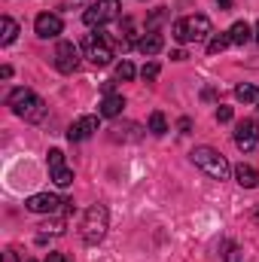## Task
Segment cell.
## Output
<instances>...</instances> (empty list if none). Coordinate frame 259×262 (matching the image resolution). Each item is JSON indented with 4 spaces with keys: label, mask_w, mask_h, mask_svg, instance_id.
I'll return each mask as SVG.
<instances>
[{
    "label": "cell",
    "mask_w": 259,
    "mask_h": 262,
    "mask_svg": "<svg viewBox=\"0 0 259 262\" xmlns=\"http://www.w3.org/2000/svg\"><path fill=\"white\" fill-rule=\"evenodd\" d=\"M217 122H232V107H223V104H220V110H217Z\"/></svg>",
    "instance_id": "obj_26"
},
{
    "label": "cell",
    "mask_w": 259,
    "mask_h": 262,
    "mask_svg": "<svg viewBox=\"0 0 259 262\" xmlns=\"http://www.w3.org/2000/svg\"><path fill=\"white\" fill-rule=\"evenodd\" d=\"M226 262H238V247L235 244H226Z\"/></svg>",
    "instance_id": "obj_27"
},
{
    "label": "cell",
    "mask_w": 259,
    "mask_h": 262,
    "mask_svg": "<svg viewBox=\"0 0 259 262\" xmlns=\"http://www.w3.org/2000/svg\"><path fill=\"white\" fill-rule=\"evenodd\" d=\"M34 31H37L40 40H55V37L64 31V21H61V15H55V12H40V15L34 18Z\"/></svg>",
    "instance_id": "obj_9"
},
{
    "label": "cell",
    "mask_w": 259,
    "mask_h": 262,
    "mask_svg": "<svg viewBox=\"0 0 259 262\" xmlns=\"http://www.w3.org/2000/svg\"><path fill=\"white\" fill-rule=\"evenodd\" d=\"M43 262H67V259H64V253H46Z\"/></svg>",
    "instance_id": "obj_28"
},
{
    "label": "cell",
    "mask_w": 259,
    "mask_h": 262,
    "mask_svg": "<svg viewBox=\"0 0 259 262\" xmlns=\"http://www.w3.org/2000/svg\"><path fill=\"white\" fill-rule=\"evenodd\" d=\"M122 110H125V98H122V95H104V101H101V107H98V116L116 119Z\"/></svg>",
    "instance_id": "obj_14"
},
{
    "label": "cell",
    "mask_w": 259,
    "mask_h": 262,
    "mask_svg": "<svg viewBox=\"0 0 259 262\" xmlns=\"http://www.w3.org/2000/svg\"><path fill=\"white\" fill-rule=\"evenodd\" d=\"M110 229V213L104 204H92L82 216V241L85 244H101Z\"/></svg>",
    "instance_id": "obj_4"
},
{
    "label": "cell",
    "mask_w": 259,
    "mask_h": 262,
    "mask_svg": "<svg viewBox=\"0 0 259 262\" xmlns=\"http://www.w3.org/2000/svg\"><path fill=\"white\" fill-rule=\"evenodd\" d=\"M229 40H232L235 46H244L247 40H253V28H250L247 21H235V25L229 28Z\"/></svg>",
    "instance_id": "obj_17"
},
{
    "label": "cell",
    "mask_w": 259,
    "mask_h": 262,
    "mask_svg": "<svg viewBox=\"0 0 259 262\" xmlns=\"http://www.w3.org/2000/svg\"><path fill=\"white\" fill-rule=\"evenodd\" d=\"M168 18V12H165V6H159L153 15H149V21H146V31H159V25Z\"/></svg>",
    "instance_id": "obj_23"
},
{
    "label": "cell",
    "mask_w": 259,
    "mask_h": 262,
    "mask_svg": "<svg viewBox=\"0 0 259 262\" xmlns=\"http://www.w3.org/2000/svg\"><path fill=\"white\" fill-rule=\"evenodd\" d=\"M159 70H162V67H159V61H146V64L140 67V76H143L146 82H153V79L159 76Z\"/></svg>",
    "instance_id": "obj_24"
},
{
    "label": "cell",
    "mask_w": 259,
    "mask_h": 262,
    "mask_svg": "<svg viewBox=\"0 0 259 262\" xmlns=\"http://www.w3.org/2000/svg\"><path fill=\"white\" fill-rule=\"evenodd\" d=\"M64 201L67 198H58V195H52V192H37V195H31L25 201V207L31 213H58Z\"/></svg>",
    "instance_id": "obj_10"
},
{
    "label": "cell",
    "mask_w": 259,
    "mask_h": 262,
    "mask_svg": "<svg viewBox=\"0 0 259 262\" xmlns=\"http://www.w3.org/2000/svg\"><path fill=\"white\" fill-rule=\"evenodd\" d=\"M253 220H256V223H259V210H253Z\"/></svg>",
    "instance_id": "obj_35"
},
{
    "label": "cell",
    "mask_w": 259,
    "mask_h": 262,
    "mask_svg": "<svg viewBox=\"0 0 259 262\" xmlns=\"http://www.w3.org/2000/svg\"><path fill=\"white\" fill-rule=\"evenodd\" d=\"M119 15H122V3H119V0H95V3L85 6L82 21H85L89 28H104V25L116 21Z\"/></svg>",
    "instance_id": "obj_5"
},
{
    "label": "cell",
    "mask_w": 259,
    "mask_h": 262,
    "mask_svg": "<svg viewBox=\"0 0 259 262\" xmlns=\"http://www.w3.org/2000/svg\"><path fill=\"white\" fill-rule=\"evenodd\" d=\"M168 131V119H165V113L162 110H156V113H149V134H156V137H162Z\"/></svg>",
    "instance_id": "obj_19"
},
{
    "label": "cell",
    "mask_w": 259,
    "mask_h": 262,
    "mask_svg": "<svg viewBox=\"0 0 259 262\" xmlns=\"http://www.w3.org/2000/svg\"><path fill=\"white\" fill-rule=\"evenodd\" d=\"M0 76H3V79H9V76H12V67L3 64V67H0Z\"/></svg>",
    "instance_id": "obj_31"
},
{
    "label": "cell",
    "mask_w": 259,
    "mask_h": 262,
    "mask_svg": "<svg viewBox=\"0 0 259 262\" xmlns=\"http://www.w3.org/2000/svg\"><path fill=\"white\" fill-rule=\"evenodd\" d=\"M6 107L25 122H40L46 116V101L31 89H12L9 98H6Z\"/></svg>",
    "instance_id": "obj_1"
},
{
    "label": "cell",
    "mask_w": 259,
    "mask_h": 262,
    "mask_svg": "<svg viewBox=\"0 0 259 262\" xmlns=\"http://www.w3.org/2000/svg\"><path fill=\"white\" fill-rule=\"evenodd\" d=\"M140 137H143V128H140V125H134V122H128L125 128H122V125H116V128L110 131V140H116V143H119V140H122V143H128V140H140Z\"/></svg>",
    "instance_id": "obj_15"
},
{
    "label": "cell",
    "mask_w": 259,
    "mask_h": 262,
    "mask_svg": "<svg viewBox=\"0 0 259 262\" xmlns=\"http://www.w3.org/2000/svg\"><path fill=\"white\" fill-rule=\"evenodd\" d=\"M6 262H15V250H6Z\"/></svg>",
    "instance_id": "obj_33"
},
{
    "label": "cell",
    "mask_w": 259,
    "mask_h": 262,
    "mask_svg": "<svg viewBox=\"0 0 259 262\" xmlns=\"http://www.w3.org/2000/svg\"><path fill=\"white\" fill-rule=\"evenodd\" d=\"M256 104H259V101H256ZM256 110H259V107H256Z\"/></svg>",
    "instance_id": "obj_36"
},
{
    "label": "cell",
    "mask_w": 259,
    "mask_h": 262,
    "mask_svg": "<svg viewBox=\"0 0 259 262\" xmlns=\"http://www.w3.org/2000/svg\"><path fill=\"white\" fill-rule=\"evenodd\" d=\"M15 37H18V25H15L9 15H3V37H0V43H3V46H9Z\"/></svg>",
    "instance_id": "obj_20"
},
{
    "label": "cell",
    "mask_w": 259,
    "mask_h": 262,
    "mask_svg": "<svg viewBox=\"0 0 259 262\" xmlns=\"http://www.w3.org/2000/svg\"><path fill=\"white\" fill-rule=\"evenodd\" d=\"M31 262H34V259H31Z\"/></svg>",
    "instance_id": "obj_37"
},
{
    "label": "cell",
    "mask_w": 259,
    "mask_h": 262,
    "mask_svg": "<svg viewBox=\"0 0 259 262\" xmlns=\"http://www.w3.org/2000/svg\"><path fill=\"white\" fill-rule=\"evenodd\" d=\"M253 40H256V43H259V25H256V28H253Z\"/></svg>",
    "instance_id": "obj_34"
},
{
    "label": "cell",
    "mask_w": 259,
    "mask_h": 262,
    "mask_svg": "<svg viewBox=\"0 0 259 262\" xmlns=\"http://www.w3.org/2000/svg\"><path fill=\"white\" fill-rule=\"evenodd\" d=\"M256 143H259V122L256 119H244V122H238V128H235V146L244 149V152H250Z\"/></svg>",
    "instance_id": "obj_11"
},
{
    "label": "cell",
    "mask_w": 259,
    "mask_h": 262,
    "mask_svg": "<svg viewBox=\"0 0 259 262\" xmlns=\"http://www.w3.org/2000/svg\"><path fill=\"white\" fill-rule=\"evenodd\" d=\"M46 165H49V177H52V183H55V186L67 189V186L73 183V171L67 168L64 152H61V149H49V156H46Z\"/></svg>",
    "instance_id": "obj_7"
},
{
    "label": "cell",
    "mask_w": 259,
    "mask_h": 262,
    "mask_svg": "<svg viewBox=\"0 0 259 262\" xmlns=\"http://www.w3.org/2000/svg\"><path fill=\"white\" fill-rule=\"evenodd\" d=\"M95 131H98V116H79V119L67 128V140H70V143H79V140H89Z\"/></svg>",
    "instance_id": "obj_12"
},
{
    "label": "cell",
    "mask_w": 259,
    "mask_h": 262,
    "mask_svg": "<svg viewBox=\"0 0 259 262\" xmlns=\"http://www.w3.org/2000/svg\"><path fill=\"white\" fill-rule=\"evenodd\" d=\"M79 67V46L70 43V40H61L55 46V70L58 73H73Z\"/></svg>",
    "instance_id": "obj_8"
},
{
    "label": "cell",
    "mask_w": 259,
    "mask_h": 262,
    "mask_svg": "<svg viewBox=\"0 0 259 262\" xmlns=\"http://www.w3.org/2000/svg\"><path fill=\"white\" fill-rule=\"evenodd\" d=\"M162 46H165V37H162L159 31H146V34L137 40V49H140V55H146V58L159 55V52H162Z\"/></svg>",
    "instance_id": "obj_13"
},
{
    "label": "cell",
    "mask_w": 259,
    "mask_h": 262,
    "mask_svg": "<svg viewBox=\"0 0 259 262\" xmlns=\"http://www.w3.org/2000/svg\"><path fill=\"white\" fill-rule=\"evenodd\" d=\"M79 6H85V0H61V3H58V9H64V12H73V9H79Z\"/></svg>",
    "instance_id": "obj_25"
},
{
    "label": "cell",
    "mask_w": 259,
    "mask_h": 262,
    "mask_svg": "<svg viewBox=\"0 0 259 262\" xmlns=\"http://www.w3.org/2000/svg\"><path fill=\"white\" fill-rule=\"evenodd\" d=\"M177 128H180V134H189L192 122H189V119H180V122H177Z\"/></svg>",
    "instance_id": "obj_29"
},
{
    "label": "cell",
    "mask_w": 259,
    "mask_h": 262,
    "mask_svg": "<svg viewBox=\"0 0 259 262\" xmlns=\"http://www.w3.org/2000/svg\"><path fill=\"white\" fill-rule=\"evenodd\" d=\"M171 61H186V52H183V49H174V52H171Z\"/></svg>",
    "instance_id": "obj_30"
},
{
    "label": "cell",
    "mask_w": 259,
    "mask_h": 262,
    "mask_svg": "<svg viewBox=\"0 0 259 262\" xmlns=\"http://www.w3.org/2000/svg\"><path fill=\"white\" fill-rule=\"evenodd\" d=\"M235 180H238L244 189H256L259 186V171L250 168V165H238V168H235Z\"/></svg>",
    "instance_id": "obj_16"
},
{
    "label": "cell",
    "mask_w": 259,
    "mask_h": 262,
    "mask_svg": "<svg viewBox=\"0 0 259 262\" xmlns=\"http://www.w3.org/2000/svg\"><path fill=\"white\" fill-rule=\"evenodd\" d=\"M217 3H220L223 9H232V0H217Z\"/></svg>",
    "instance_id": "obj_32"
},
{
    "label": "cell",
    "mask_w": 259,
    "mask_h": 262,
    "mask_svg": "<svg viewBox=\"0 0 259 262\" xmlns=\"http://www.w3.org/2000/svg\"><path fill=\"white\" fill-rule=\"evenodd\" d=\"M82 52H85V58L95 67H107L113 61V40L107 34H85Z\"/></svg>",
    "instance_id": "obj_6"
},
{
    "label": "cell",
    "mask_w": 259,
    "mask_h": 262,
    "mask_svg": "<svg viewBox=\"0 0 259 262\" xmlns=\"http://www.w3.org/2000/svg\"><path fill=\"white\" fill-rule=\"evenodd\" d=\"M134 73H137V70H134V64H131V61H119V64H116V79H119V82H128V79H134Z\"/></svg>",
    "instance_id": "obj_22"
},
{
    "label": "cell",
    "mask_w": 259,
    "mask_h": 262,
    "mask_svg": "<svg viewBox=\"0 0 259 262\" xmlns=\"http://www.w3.org/2000/svg\"><path fill=\"white\" fill-rule=\"evenodd\" d=\"M235 98L241 101V104H253V101H259V92L253 82H241L238 89H235Z\"/></svg>",
    "instance_id": "obj_18"
},
{
    "label": "cell",
    "mask_w": 259,
    "mask_h": 262,
    "mask_svg": "<svg viewBox=\"0 0 259 262\" xmlns=\"http://www.w3.org/2000/svg\"><path fill=\"white\" fill-rule=\"evenodd\" d=\"M189 159H192L195 168L204 171L210 180H229V174H232L226 156L220 149H213V146H195L192 152H189Z\"/></svg>",
    "instance_id": "obj_2"
},
{
    "label": "cell",
    "mask_w": 259,
    "mask_h": 262,
    "mask_svg": "<svg viewBox=\"0 0 259 262\" xmlns=\"http://www.w3.org/2000/svg\"><path fill=\"white\" fill-rule=\"evenodd\" d=\"M226 46H232L229 34H217V37H210V43H207V52H210V55H220Z\"/></svg>",
    "instance_id": "obj_21"
},
{
    "label": "cell",
    "mask_w": 259,
    "mask_h": 262,
    "mask_svg": "<svg viewBox=\"0 0 259 262\" xmlns=\"http://www.w3.org/2000/svg\"><path fill=\"white\" fill-rule=\"evenodd\" d=\"M171 34H174L177 43H201L210 34V18L207 15H183V18L174 21Z\"/></svg>",
    "instance_id": "obj_3"
}]
</instances>
